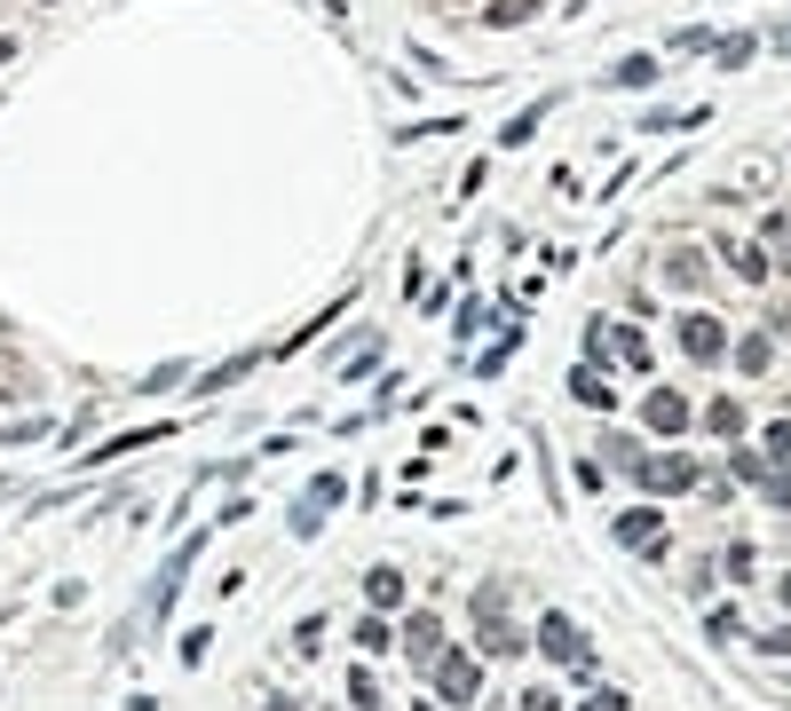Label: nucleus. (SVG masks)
<instances>
[{
	"instance_id": "f257e3e1",
	"label": "nucleus",
	"mask_w": 791,
	"mask_h": 711,
	"mask_svg": "<svg viewBox=\"0 0 791 711\" xmlns=\"http://www.w3.org/2000/svg\"><path fill=\"white\" fill-rule=\"evenodd\" d=\"M427 688H436L444 711L475 703V696H483V656H475V649H444L436 664H427Z\"/></svg>"
},
{
	"instance_id": "f03ea898",
	"label": "nucleus",
	"mask_w": 791,
	"mask_h": 711,
	"mask_svg": "<svg viewBox=\"0 0 791 711\" xmlns=\"http://www.w3.org/2000/svg\"><path fill=\"white\" fill-rule=\"evenodd\" d=\"M634 483H641L649 498H681V490H697V459H688V451H665V459H641V466H634Z\"/></svg>"
},
{
	"instance_id": "7ed1b4c3",
	"label": "nucleus",
	"mask_w": 791,
	"mask_h": 711,
	"mask_svg": "<svg viewBox=\"0 0 791 711\" xmlns=\"http://www.w3.org/2000/svg\"><path fill=\"white\" fill-rule=\"evenodd\" d=\"M681 356H688V364H720V356H729V332H720L712 309H688V317H681Z\"/></svg>"
},
{
	"instance_id": "20e7f679",
	"label": "nucleus",
	"mask_w": 791,
	"mask_h": 711,
	"mask_svg": "<svg viewBox=\"0 0 791 711\" xmlns=\"http://www.w3.org/2000/svg\"><path fill=\"white\" fill-rule=\"evenodd\" d=\"M688 419H697V412H688L681 388H649V395H641V427H649V435H688Z\"/></svg>"
},
{
	"instance_id": "39448f33",
	"label": "nucleus",
	"mask_w": 791,
	"mask_h": 711,
	"mask_svg": "<svg viewBox=\"0 0 791 711\" xmlns=\"http://www.w3.org/2000/svg\"><path fill=\"white\" fill-rule=\"evenodd\" d=\"M341 490H349L341 474H317V483L302 490V506H293V537H317V522H324V514L341 506Z\"/></svg>"
},
{
	"instance_id": "423d86ee",
	"label": "nucleus",
	"mask_w": 791,
	"mask_h": 711,
	"mask_svg": "<svg viewBox=\"0 0 791 711\" xmlns=\"http://www.w3.org/2000/svg\"><path fill=\"white\" fill-rule=\"evenodd\" d=\"M539 649H546L554 664H586V656H593V640L563 617V608H554V617H539Z\"/></svg>"
},
{
	"instance_id": "0eeeda50",
	"label": "nucleus",
	"mask_w": 791,
	"mask_h": 711,
	"mask_svg": "<svg viewBox=\"0 0 791 711\" xmlns=\"http://www.w3.org/2000/svg\"><path fill=\"white\" fill-rule=\"evenodd\" d=\"M617 537H625V546L665 554V514H657V506H625V514H617Z\"/></svg>"
},
{
	"instance_id": "6e6552de",
	"label": "nucleus",
	"mask_w": 791,
	"mask_h": 711,
	"mask_svg": "<svg viewBox=\"0 0 791 711\" xmlns=\"http://www.w3.org/2000/svg\"><path fill=\"white\" fill-rule=\"evenodd\" d=\"M412 632H404V649L420 656V664H436L444 656V617H436V608H420V617H404Z\"/></svg>"
},
{
	"instance_id": "1a4fd4ad",
	"label": "nucleus",
	"mask_w": 791,
	"mask_h": 711,
	"mask_svg": "<svg viewBox=\"0 0 791 711\" xmlns=\"http://www.w3.org/2000/svg\"><path fill=\"white\" fill-rule=\"evenodd\" d=\"M475 656H522V632L507 617H475Z\"/></svg>"
},
{
	"instance_id": "9d476101",
	"label": "nucleus",
	"mask_w": 791,
	"mask_h": 711,
	"mask_svg": "<svg viewBox=\"0 0 791 711\" xmlns=\"http://www.w3.org/2000/svg\"><path fill=\"white\" fill-rule=\"evenodd\" d=\"M365 601H373V617H380V608H396V601H404V569H365Z\"/></svg>"
},
{
	"instance_id": "9b49d317",
	"label": "nucleus",
	"mask_w": 791,
	"mask_h": 711,
	"mask_svg": "<svg viewBox=\"0 0 791 711\" xmlns=\"http://www.w3.org/2000/svg\"><path fill=\"white\" fill-rule=\"evenodd\" d=\"M705 427L720 435V443H736V435H744V403H736V395H712V403H705Z\"/></svg>"
},
{
	"instance_id": "f8f14e48",
	"label": "nucleus",
	"mask_w": 791,
	"mask_h": 711,
	"mask_svg": "<svg viewBox=\"0 0 791 711\" xmlns=\"http://www.w3.org/2000/svg\"><path fill=\"white\" fill-rule=\"evenodd\" d=\"M776 348H768V332H752V341H736V371H768Z\"/></svg>"
},
{
	"instance_id": "ddd939ff",
	"label": "nucleus",
	"mask_w": 791,
	"mask_h": 711,
	"mask_svg": "<svg viewBox=\"0 0 791 711\" xmlns=\"http://www.w3.org/2000/svg\"><path fill=\"white\" fill-rule=\"evenodd\" d=\"M570 395L593 403V412H610V380H593V371H570Z\"/></svg>"
},
{
	"instance_id": "4468645a",
	"label": "nucleus",
	"mask_w": 791,
	"mask_h": 711,
	"mask_svg": "<svg viewBox=\"0 0 791 711\" xmlns=\"http://www.w3.org/2000/svg\"><path fill=\"white\" fill-rule=\"evenodd\" d=\"M349 703H356V711H380V680H373V672H365V664H356V672H349Z\"/></svg>"
},
{
	"instance_id": "2eb2a0df",
	"label": "nucleus",
	"mask_w": 791,
	"mask_h": 711,
	"mask_svg": "<svg viewBox=\"0 0 791 711\" xmlns=\"http://www.w3.org/2000/svg\"><path fill=\"white\" fill-rule=\"evenodd\" d=\"M356 649H365V656H388V649H396V632H388L380 617H365V625H356Z\"/></svg>"
},
{
	"instance_id": "dca6fc26",
	"label": "nucleus",
	"mask_w": 791,
	"mask_h": 711,
	"mask_svg": "<svg viewBox=\"0 0 791 711\" xmlns=\"http://www.w3.org/2000/svg\"><path fill=\"white\" fill-rule=\"evenodd\" d=\"M752 490H760L768 506H791V474H783V466H760V483H752Z\"/></svg>"
},
{
	"instance_id": "f3484780",
	"label": "nucleus",
	"mask_w": 791,
	"mask_h": 711,
	"mask_svg": "<svg viewBox=\"0 0 791 711\" xmlns=\"http://www.w3.org/2000/svg\"><path fill=\"white\" fill-rule=\"evenodd\" d=\"M246 371H253V356H229L222 371H206V380H198V395H214V388H229V380H246Z\"/></svg>"
},
{
	"instance_id": "a211bd4d",
	"label": "nucleus",
	"mask_w": 791,
	"mask_h": 711,
	"mask_svg": "<svg viewBox=\"0 0 791 711\" xmlns=\"http://www.w3.org/2000/svg\"><path fill=\"white\" fill-rule=\"evenodd\" d=\"M665 277H673V285H705V253H673Z\"/></svg>"
},
{
	"instance_id": "6ab92c4d",
	"label": "nucleus",
	"mask_w": 791,
	"mask_h": 711,
	"mask_svg": "<svg viewBox=\"0 0 791 711\" xmlns=\"http://www.w3.org/2000/svg\"><path fill=\"white\" fill-rule=\"evenodd\" d=\"M483 16H491V24H522V16H539V0H491Z\"/></svg>"
},
{
	"instance_id": "aec40b11",
	"label": "nucleus",
	"mask_w": 791,
	"mask_h": 711,
	"mask_svg": "<svg viewBox=\"0 0 791 711\" xmlns=\"http://www.w3.org/2000/svg\"><path fill=\"white\" fill-rule=\"evenodd\" d=\"M40 435H48V419H16V427H0V443L24 451V443H40Z\"/></svg>"
},
{
	"instance_id": "412c9836",
	"label": "nucleus",
	"mask_w": 791,
	"mask_h": 711,
	"mask_svg": "<svg viewBox=\"0 0 791 711\" xmlns=\"http://www.w3.org/2000/svg\"><path fill=\"white\" fill-rule=\"evenodd\" d=\"M768 237H776V253H768V269H776V261L791 269V214H768Z\"/></svg>"
},
{
	"instance_id": "4be33fe9",
	"label": "nucleus",
	"mask_w": 791,
	"mask_h": 711,
	"mask_svg": "<svg viewBox=\"0 0 791 711\" xmlns=\"http://www.w3.org/2000/svg\"><path fill=\"white\" fill-rule=\"evenodd\" d=\"M610 80H617V87H641V80H657V63H649V56H634V63H617Z\"/></svg>"
},
{
	"instance_id": "5701e85b",
	"label": "nucleus",
	"mask_w": 791,
	"mask_h": 711,
	"mask_svg": "<svg viewBox=\"0 0 791 711\" xmlns=\"http://www.w3.org/2000/svg\"><path fill=\"white\" fill-rule=\"evenodd\" d=\"M539 119H546V104H539V111H522V119H507V151H515V143H531Z\"/></svg>"
},
{
	"instance_id": "b1692460",
	"label": "nucleus",
	"mask_w": 791,
	"mask_h": 711,
	"mask_svg": "<svg viewBox=\"0 0 791 711\" xmlns=\"http://www.w3.org/2000/svg\"><path fill=\"white\" fill-rule=\"evenodd\" d=\"M617 356L634 364V371H649V341H641V332H617Z\"/></svg>"
},
{
	"instance_id": "393cba45",
	"label": "nucleus",
	"mask_w": 791,
	"mask_h": 711,
	"mask_svg": "<svg viewBox=\"0 0 791 711\" xmlns=\"http://www.w3.org/2000/svg\"><path fill=\"white\" fill-rule=\"evenodd\" d=\"M293 649H302V656H317V649H324V617H302V632H293Z\"/></svg>"
},
{
	"instance_id": "a878e982",
	"label": "nucleus",
	"mask_w": 791,
	"mask_h": 711,
	"mask_svg": "<svg viewBox=\"0 0 791 711\" xmlns=\"http://www.w3.org/2000/svg\"><path fill=\"white\" fill-rule=\"evenodd\" d=\"M0 395H32V371L24 364H0Z\"/></svg>"
},
{
	"instance_id": "bb28decb",
	"label": "nucleus",
	"mask_w": 791,
	"mask_h": 711,
	"mask_svg": "<svg viewBox=\"0 0 791 711\" xmlns=\"http://www.w3.org/2000/svg\"><path fill=\"white\" fill-rule=\"evenodd\" d=\"M752 569H760V554H752V546H729V578H736V585L752 578Z\"/></svg>"
},
{
	"instance_id": "cd10ccee",
	"label": "nucleus",
	"mask_w": 791,
	"mask_h": 711,
	"mask_svg": "<svg viewBox=\"0 0 791 711\" xmlns=\"http://www.w3.org/2000/svg\"><path fill=\"white\" fill-rule=\"evenodd\" d=\"M768 459H791V419H776V427H768Z\"/></svg>"
},
{
	"instance_id": "c85d7f7f",
	"label": "nucleus",
	"mask_w": 791,
	"mask_h": 711,
	"mask_svg": "<svg viewBox=\"0 0 791 711\" xmlns=\"http://www.w3.org/2000/svg\"><path fill=\"white\" fill-rule=\"evenodd\" d=\"M522 711H563V696H554V688H531V696H522Z\"/></svg>"
},
{
	"instance_id": "c756f323",
	"label": "nucleus",
	"mask_w": 791,
	"mask_h": 711,
	"mask_svg": "<svg viewBox=\"0 0 791 711\" xmlns=\"http://www.w3.org/2000/svg\"><path fill=\"white\" fill-rule=\"evenodd\" d=\"M760 649H768V656H791V625H776V632H760Z\"/></svg>"
},
{
	"instance_id": "7c9ffc66",
	"label": "nucleus",
	"mask_w": 791,
	"mask_h": 711,
	"mask_svg": "<svg viewBox=\"0 0 791 711\" xmlns=\"http://www.w3.org/2000/svg\"><path fill=\"white\" fill-rule=\"evenodd\" d=\"M586 711H625V696H617V688H593V696H586Z\"/></svg>"
},
{
	"instance_id": "2f4dec72",
	"label": "nucleus",
	"mask_w": 791,
	"mask_h": 711,
	"mask_svg": "<svg viewBox=\"0 0 791 711\" xmlns=\"http://www.w3.org/2000/svg\"><path fill=\"white\" fill-rule=\"evenodd\" d=\"M270 711H302V703H293V696H270Z\"/></svg>"
},
{
	"instance_id": "473e14b6",
	"label": "nucleus",
	"mask_w": 791,
	"mask_h": 711,
	"mask_svg": "<svg viewBox=\"0 0 791 711\" xmlns=\"http://www.w3.org/2000/svg\"><path fill=\"white\" fill-rule=\"evenodd\" d=\"M776 593H783V608H791V569H783V585H776Z\"/></svg>"
},
{
	"instance_id": "72a5a7b5",
	"label": "nucleus",
	"mask_w": 791,
	"mask_h": 711,
	"mask_svg": "<svg viewBox=\"0 0 791 711\" xmlns=\"http://www.w3.org/2000/svg\"><path fill=\"white\" fill-rule=\"evenodd\" d=\"M9 56H16V48H9V40H0V63H9Z\"/></svg>"
},
{
	"instance_id": "f704fd0d",
	"label": "nucleus",
	"mask_w": 791,
	"mask_h": 711,
	"mask_svg": "<svg viewBox=\"0 0 791 711\" xmlns=\"http://www.w3.org/2000/svg\"><path fill=\"white\" fill-rule=\"evenodd\" d=\"M420 711H444V703H420Z\"/></svg>"
}]
</instances>
